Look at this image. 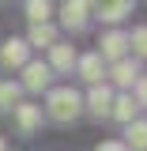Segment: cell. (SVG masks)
<instances>
[{
  "mask_svg": "<svg viewBox=\"0 0 147 151\" xmlns=\"http://www.w3.org/2000/svg\"><path fill=\"white\" fill-rule=\"evenodd\" d=\"M136 79H140V64H136V60L125 57V60H117V64H113V83H117L121 91H132V87H136Z\"/></svg>",
  "mask_w": 147,
  "mask_h": 151,
  "instance_id": "obj_9",
  "label": "cell"
},
{
  "mask_svg": "<svg viewBox=\"0 0 147 151\" xmlns=\"http://www.w3.org/2000/svg\"><path fill=\"white\" fill-rule=\"evenodd\" d=\"M125 147H128V151H147V121H132V125H128Z\"/></svg>",
  "mask_w": 147,
  "mask_h": 151,
  "instance_id": "obj_14",
  "label": "cell"
},
{
  "mask_svg": "<svg viewBox=\"0 0 147 151\" xmlns=\"http://www.w3.org/2000/svg\"><path fill=\"white\" fill-rule=\"evenodd\" d=\"M75 68H79V76L94 87V83H102V76H106V60L98 53H87V57H75Z\"/></svg>",
  "mask_w": 147,
  "mask_h": 151,
  "instance_id": "obj_7",
  "label": "cell"
},
{
  "mask_svg": "<svg viewBox=\"0 0 147 151\" xmlns=\"http://www.w3.org/2000/svg\"><path fill=\"white\" fill-rule=\"evenodd\" d=\"M128 45H132V53L136 57H147V27H136L128 34Z\"/></svg>",
  "mask_w": 147,
  "mask_h": 151,
  "instance_id": "obj_17",
  "label": "cell"
},
{
  "mask_svg": "<svg viewBox=\"0 0 147 151\" xmlns=\"http://www.w3.org/2000/svg\"><path fill=\"white\" fill-rule=\"evenodd\" d=\"M15 121L23 132H34L38 125H42V106H30V102H23V106H15Z\"/></svg>",
  "mask_w": 147,
  "mask_h": 151,
  "instance_id": "obj_12",
  "label": "cell"
},
{
  "mask_svg": "<svg viewBox=\"0 0 147 151\" xmlns=\"http://www.w3.org/2000/svg\"><path fill=\"white\" fill-rule=\"evenodd\" d=\"M87 15H91V0H64V8H60V23L68 30H83Z\"/></svg>",
  "mask_w": 147,
  "mask_h": 151,
  "instance_id": "obj_3",
  "label": "cell"
},
{
  "mask_svg": "<svg viewBox=\"0 0 147 151\" xmlns=\"http://www.w3.org/2000/svg\"><path fill=\"white\" fill-rule=\"evenodd\" d=\"M49 15H53V8H49V0H27V19L30 23H49Z\"/></svg>",
  "mask_w": 147,
  "mask_h": 151,
  "instance_id": "obj_16",
  "label": "cell"
},
{
  "mask_svg": "<svg viewBox=\"0 0 147 151\" xmlns=\"http://www.w3.org/2000/svg\"><path fill=\"white\" fill-rule=\"evenodd\" d=\"M19 94H23V87L11 83V79H4V83H0V110H15V106H19Z\"/></svg>",
  "mask_w": 147,
  "mask_h": 151,
  "instance_id": "obj_15",
  "label": "cell"
},
{
  "mask_svg": "<svg viewBox=\"0 0 147 151\" xmlns=\"http://www.w3.org/2000/svg\"><path fill=\"white\" fill-rule=\"evenodd\" d=\"M72 64H75V49L72 45H64V42L49 45V72H72Z\"/></svg>",
  "mask_w": 147,
  "mask_h": 151,
  "instance_id": "obj_10",
  "label": "cell"
},
{
  "mask_svg": "<svg viewBox=\"0 0 147 151\" xmlns=\"http://www.w3.org/2000/svg\"><path fill=\"white\" fill-rule=\"evenodd\" d=\"M49 79H53V72H49L45 60H27V64H23V87H27V91H45Z\"/></svg>",
  "mask_w": 147,
  "mask_h": 151,
  "instance_id": "obj_4",
  "label": "cell"
},
{
  "mask_svg": "<svg viewBox=\"0 0 147 151\" xmlns=\"http://www.w3.org/2000/svg\"><path fill=\"white\" fill-rule=\"evenodd\" d=\"M98 45H102V49H98L102 60H113V64H117V60L128 57V34H125V30H110V34H102Z\"/></svg>",
  "mask_w": 147,
  "mask_h": 151,
  "instance_id": "obj_2",
  "label": "cell"
},
{
  "mask_svg": "<svg viewBox=\"0 0 147 151\" xmlns=\"http://www.w3.org/2000/svg\"><path fill=\"white\" fill-rule=\"evenodd\" d=\"M27 53H30V45H27L23 38H8V42L0 45V60H4L8 68H23V64H27Z\"/></svg>",
  "mask_w": 147,
  "mask_h": 151,
  "instance_id": "obj_6",
  "label": "cell"
},
{
  "mask_svg": "<svg viewBox=\"0 0 147 151\" xmlns=\"http://www.w3.org/2000/svg\"><path fill=\"white\" fill-rule=\"evenodd\" d=\"M0 151H8V147H4V136H0Z\"/></svg>",
  "mask_w": 147,
  "mask_h": 151,
  "instance_id": "obj_20",
  "label": "cell"
},
{
  "mask_svg": "<svg viewBox=\"0 0 147 151\" xmlns=\"http://www.w3.org/2000/svg\"><path fill=\"white\" fill-rule=\"evenodd\" d=\"M136 110H140V106L132 102V94H128V91L117 94V98H113V106H110V113L117 117V121H125V125H132V121H136Z\"/></svg>",
  "mask_w": 147,
  "mask_h": 151,
  "instance_id": "obj_11",
  "label": "cell"
},
{
  "mask_svg": "<svg viewBox=\"0 0 147 151\" xmlns=\"http://www.w3.org/2000/svg\"><path fill=\"white\" fill-rule=\"evenodd\" d=\"M27 45H38V49H49V45H57V30H53V23H38V27H30Z\"/></svg>",
  "mask_w": 147,
  "mask_h": 151,
  "instance_id": "obj_13",
  "label": "cell"
},
{
  "mask_svg": "<svg viewBox=\"0 0 147 151\" xmlns=\"http://www.w3.org/2000/svg\"><path fill=\"white\" fill-rule=\"evenodd\" d=\"M45 106H49V117H53V121H75L79 110H83V98H79L72 87H53Z\"/></svg>",
  "mask_w": 147,
  "mask_h": 151,
  "instance_id": "obj_1",
  "label": "cell"
},
{
  "mask_svg": "<svg viewBox=\"0 0 147 151\" xmlns=\"http://www.w3.org/2000/svg\"><path fill=\"white\" fill-rule=\"evenodd\" d=\"M110 106H113V91L106 83H94L91 94H87V110H91L94 117H110Z\"/></svg>",
  "mask_w": 147,
  "mask_h": 151,
  "instance_id": "obj_8",
  "label": "cell"
},
{
  "mask_svg": "<svg viewBox=\"0 0 147 151\" xmlns=\"http://www.w3.org/2000/svg\"><path fill=\"white\" fill-rule=\"evenodd\" d=\"M132 102H136V106H143L147 110V76H140V79H136V87H132Z\"/></svg>",
  "mask_w": 147,
  "mask_h": 151,
  "instance_id": "obj_18",
  "label": "cell"
},
{
  "mask_svg": "<svg viewBox=\"0 0 147 151\" xmlns=\"http://www.w3.org/2000/svg\"><path fill=\"white\" fill-rule=\"evenodd\" d=\"M94 151H128V147H125L121 140H102V144H98Z\"/></svg>",
  "mask_w": 147,
  "mask_h": 151,
  "instance_id": "obj_19",
  "label": "cell"
},
{
  "mask_svg": "<svg viewBox=\"0 0 147 151\" xmlns=\"http://www.w3.org/2000/svg\"><path fill=\"white\" fill-rule=\"evenodd\" d=\"M91 4H94V15L102 19V23H121L132 12L136 0H91Z\"/></svg>",
  "mask_w": 147,
  "mask_h": 151,
  "instance_id": "obj_5",
  "label": "cell"
}]
</instances>
